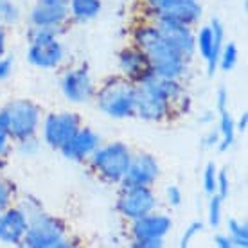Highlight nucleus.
Segmentation results:
<instances>
[{
  "label": "nucleus",
  "instance_id": "obj_17",
  "mask_svg": "<svg viewBox=\"0 0 248 248\" xmlns=\"http://www.w3.org/2000/svg\"><path fill=\"white\" fill-rule=\"evenodd\" d=\"M119 65H121L123 74L130 81H137V83H140L142 79L153 74V68H151V63H149L146 52L139 47L123 50V54L119 58Z\"/></svg>",
  "mask_w": 248,
  "mask_h": 248
},
{
  "label": "nucleus",
  "instance_id": "obj_6",
  "mask_svg": "<svg viewBox=\"0 0 248 248\" xmlns=\"http://www.w3.org/2000/svg\"><path fill=\"white\" fill-rule=\"evenodd\" d=\"M2 113L6 119L9 137L16 140H24L36 133V128L40 124V110L34 103L27 99L13 101L6 106V110H2Z\"/></svg>",
  "mask_w": 248,
  "mask_h": 248
},
{
  "label": "nucleus",
  "instance_id": "obj_3",
  "mask_svg": "<svg viewBox=\"0 0 248 248\" xmlns=\"http://www.w3.org/2000/svg\"><path fill=\"white\" fill-rule=\"evenodd\" d=\"M29 227L24 236V245L31 248H63L70 247L65 236V227L60 219L36 211L27 216Z\"/></svg>",
  "mask_w": 248,
  "mask_h": 248
},
{
  "label": "nucleus",
  "instance_id": "obj_32",
  "mask_svg": "<svg viewBox=\"0 0 248 248\" xmlns=\"http://www.w3.org/2000/svg\"><path fill=\"white\" fill-rule=\"evenodd\" d=\"M11 70H13L11 60H9V58H6V60H2V58H0V81L7 79V78L11 76Z\"/></svg>",
  "mask_w": 248,
  "mask_h": 248
},
{
  "label": "nucleus",
  "instance_id": "obj_11",
  "mask_svg": "<svg viewBox=\"0 0 248 248\" xmlns=\"http://www.w3.org/2000/svg\"><path fill=\"white\" fill-rule=\"evenodd\" d=\"M155 25L164 36V40L169 45H173L184 58H191L194 54L196 45H194V36H192L189 25L176 22L173 18H164V16H156Z\"/></svg>",
  "mask_w": 248,
  "mask_h": 248
},
{
  "label": "nucleus",
  "instance_id": "obj_30",
  "mask_svg": "<svg viewBox=\"0 0 248 248\" xmlns=\"http://www.w3.org/2000/svg\"><path fill=\"white\" fill-rule=\"evenodd\" d=\"M11 194H13L11 186H9L6 180H2V178H0V212L6 211L7 207H9Z\"/></svg>",
  "mask_w": 248,
  "mask_h": 248
},
{
  "label": "nucleus",
  "instance_id": "obj_8",
  "mask_svg": "<svg viewBox=\"0 0 248 248\" xmlns=\"http://www.w3.org/2000/svg\"><path fill=\"white\" fill-rule=\"evenodd\" d=\"M156 207V198L149 187L137 186V187H124L123 194L119 196L117 209L123 216L130 219H139L153 212Z\"/></svg>",
  "mask_w": 248,
  "mask_h": 248
},
{
  "label": "nucleus",
  "instance_id": "obj_27",
  "mask_svg": "<svg viewBox=\"0 0 248 248\" xmlns=\"http://www.w3.org/2000/svg\"><path fill=\"white\" fill-rule=\"evenodd\" d=\"M7 149H9V131H7L4 113L0 112V158H4Z\"/></svg>",
  "mask_w": 248,
  "mask_h": 248
},
{
  "label": "nucleus",
  "instance_id": "obj_25",
  "mask_svg": "<svg viewBox=\"0 0 248 248\" xmlns=\"http://www.w3.org/2000/svg\"><path fill=\"white\" fill-rule=\"evenodd\" d=\"M0 18L4 22H16L18 20V7L11 0H0Z\"/></svg>",
  "mask_w": 248,
  "mask_h": 248
},
{
  "label": "nucleus",
  "instance_id": "obj_33",
  "mask_svg": "<svg viewBox=\"0 0 248 248\" xmlns=\"http://www.w3.org/2000/svg\"><path fill=\"white\" fill-rule=\"evenodd\" d=\"M227 103H229V93H227L225 88H219V90H217V108H219V110L227 108Z\"/></svg>",
  "mask_w": 248,
  "mask_h": 248
},
{
  "label": "nucleus",
  "instance_id": "obj_22",
  "mask_svg": "<svg viewBox=\"0 0 248 248\" xmlns=\"http://www.w3.org/2000/svg\"><path fill=\"white\" fill-rule=\"evenodd\" d=\"M229 237L236 247H248V227L237 219H229Z\"/></svg>",
  "mask_w": 248,
  "mask_h": 248
},
{
  "label": "nucleus",
  "instance_id": "obj_12",
  "mask_svg": "<svg viewBox=\"0 0 248 248\" xmlns=\"http://www.w3.org/2000/svg\"><path fill=\"white\" fill-rule=\"evenodd\" d=\"M194 45L209 65V74H214L219 52L223 49V25L219 24V20H212L209 27H203L198 32V36L194 38Z\"/></svg>",
  "mask_w": 248,
  "mask_h": 248
},
{
  "label": "nucleus",
  "instance_id": "obj_29",
  "mask_svg": "<svg viewBox=\"0 0 248 248\" xmlns=\"http://www.w3.org/2000/svg\"><path fill=\"white\" fill-rule=\"evenodd\" d=\"M202 229H203V225L200 223V221H194V223L189 225V229H186V232H184V236H182V241H180V247H189L191 245V241L196 237V234H200L202 232Z\"/></svg>",
  "mask_w": 248,
  "mask_h": 248
},
{
  "label": "nucleus",
  "instance_id": "obj_20",
  "mask_svg": "<svg viewBox=\"0 0 248 248\" xmlns=\"http://www.w3.org/2000/svg\"><path fill=\"white\" fill-rule=\"evenodd\" d=\"M68 11L79 22H88L101 13V0H68Z\"/></svg>",
  "mask_w": 248,
  "mask_h": 248
},
{
  "label": "nucleus",
  "instance_id": "obj_9",
  "mask_svg": "<svg viewBox=\"0 0 248 248\" xmlns=\"http://www.w3.org/2000/svg\"><path fill=\"white\" fill-rule=\"evenodd\" d=\"M148 6L156 16L173 18L186 25L198 22L202 16L198 0H148Z\"/></svg>",
  "mask_w": 248,
  "mask_h": 248
},
{
  "label": "nucleus",
  "instance_id": "obj_28",
  "mask_svg": "<svg viewBox=\"0 0 248 248\" xmlns=\"http://www.w3.org/2000/svg\"><path fill=\"white\" fill-rule=\"evenodd\" d=\"M229 191H230L229 176H227L225 171H221V173H217V178H216V194L221 200H225L229 196Z\"/></svg>",
  "mask_w": 248,
  "mask_h": 248
},
{
  "label": "nucleus",
  "instance_id": "obj_18",
  "mask_svg": "<svg viewBox=\"0 0 248 248\" xmlns=\"http://www.w3.org/2000/svg\"><path fill=\"white\" fill-rule=\"evenodd\" d=\"M97 148H99V137L88 128H83V130L79 128L74 137L62 148V153L68 160H83L92 155Z\"/></svg>",
  "mask_w": 248,
  "mask_h": 248
},
{
  "label": "nucleus",
  "instance_id": "obj_39",
  "mask_svg": "<svg viewBox=\"0 0 248 248\" xmlns=\"http://www.w3.org/2000/svg\"><path fill=\"white\" fill-rule=\"evenodd\" d=\"M247 121H248V115H247V113H243L241 119H239V124H237V130H239V131L247 130Z\"/></svg>",
  "mask_w": 248,
  "mask_h": 248
},
{
  "label": "nucleus",
  "instance_id": "obj_38",
  "mask_svg": "<svg viewBox=\"0 0 248 248\" xmlns=\"http://www.w3.org/2000/svg\"><path fill=\"white\" fill-rule=\"evenodd\" d=\"M4 52H6V32L0 27V58L4 56Z\"/></svg>",
  "mask_w": 248,
  "mask_h": 248
},
{
  "label": "nucleus",
  "instance_id": "obj_31",
  "mask_svg": "<svg viewBox=\"0 0 248 248\" xmlns=\"http://www.w3.org/2000/svg\"><path fill=\"white\" fill-rule=\"evenodd\" d=\"M168 200L169 203L173 205V207H178V205L182 203V191L178 189V187H169L168 189Z\"/></svg>",
  "mask_w": 248,
  "mask_h": 248
},
{
  "label": "nucleus",
  "instance_id": "obj_24",
  "mask_svg": "<svg viewBox=\"0 0 248 248\" xmlns=\"http://www.w3.org/2000/svg\"><path fill=\"white\" fill-rule=\"evenodd\" d=\"M221 203H223V200L219 198L217 194H214L211 203H209V223L212 227H217L219 221H221Z\"/></svg>",
  "mask_w": 248,
  "mask_h": 248
},
{
  "label": "nucleus",
  "instance_id": "obj_10",
  "mask_svg": "<svg viewBox=\"0 0 248 248\" xmlns=\"http://www.w3.org/2000/svg\"><path fill=\"white\" fill-rule=\"evenodd\" d=\"M79 130V119L74 113H52L44 123V139L50 148L62 149Z\"/></svg>",
  "mask_w": 248,
  "mask_h": 248
},
{
  "label": "nucleus",
  "instance_id": "obj_21",
  "mask_svg": "<svg viewBox=\"0 0 248 248\" xmlns=\"http://www.w3.org/2000/svg\"><path fill=\"white\" fill-rule=\"evenodd\" d=\"M234 137H236V126L234 121L230 117L227 108L219 110V149L225 151L234 144Z\"/></svg>",
  "mask_w": 248,
  "mask_h": 248
},
{
  "label": "nucleus",
  "instance_id": "obj_34",
  "mask_svg": "<svg viewBox=\"0 0 248 248\" xmlns=\"http://www.w3.org/2000/svg\"><path fill=\"white\" fill-rule=\"evenodd\" d=\"M214 243H216V245L219 248H230V247H234V245H232V241H230V237L229 236H221V234H219V236H216Z\"/></svg>",
  "mask_w": 248,
  "mask_h": 248
},
{
  "label": "nucleus",
  "instance_id": "obj_5",
  "mask_svg": "<svg viewBox=\"0 0 248 248\" xmlns=\"http://www.w3.org/2000/svg\"><path fill=\"white\" fill-rule=\"evenodd\" d=\"M131 153L121 142L97 148L92 153V166L108 182H121L130 168Z\"/></svg>",
  "mask_w": 248,
  "mask_h": 248
},
{
  "label": "nucleus",
  "instance_id": "obj_37",
  "mask_svg": "<svg viewBox=\"0 0 248 248\" xmlns=\"http://www.w3.org/2000/svg\"><path fill=\"white\" fill-rule=\"evenodd\" d=\"M40 4H47V6H68V0H40Z\"/></svg>",
  "mask_w": 248,
  "mask_h": 248
},
{
  "label": "nucleus",
  "instance_id": "obj_2",
  "mask_svg": "<svg viewBox=\"0 0 248 248\" xmlns=\"http://www.w3.org/2000/svg\"><path fill=\"white\" fill-rule=\"evenodd\" d=\"M180 93L176 79L151 74L135 87V112L146 121H160L169 113L171 101L178 99Z\"/></svg>",
  "mask_w": 248,
  "mask_h": 248
},
{
  "label": "nucleus",
  "instance_id": "obj_14",
  "mask_svg": "<svg viewBox=\"0 0 248 248\" xmlns=\"http://www.w3.org/2000/svg\"><path fill=\"white\" fill-rule=\"evenodd\" d=\"M156 176H158V164L155 158L151 155H139L135 158L131 156L130 168L121 182L124 187H149L156 180Z\"/></svg>",
  "mask_w": 248,
  "mask_h": 248
},
{
  "label": "nucleus",
  "instance_id": "obj_36",
  "mask_svg": "<svg viewBox=\"0 0 248 248\" xmlns=\"http://www.w3.org/2000/svg\"><path fill=\"white\" fill-rule=\"evenodd\" d=\"M219 142V131L217 133H209L205 139V146H216Z\"/></svg>",
  "mask_w": 248,
  "mask_h": 248
},
{
  "label": "nucleus",
  "instance_id": "obj_16",
  "mask_svg": "<svg viewBox=\"0 0 248 248\" xmlns=\"http://www.w3.org/2000/svg\"><path fill=\"white\" fill-rule=\"evenodd\" d=\"M62 90L65 97L72 103H87L93 95L92 79L85 68H74L63 76Z\"/></svg>",
  "mask_w": 248,
  "mask_h": 248
},
{
  "label": "nucleus",
  "instance_id": "obj_15",
  "mask_svg": "<svg viewBox=\"0 0 248 248\" xmlns=\"http://www.w3.org/2000/svg\"><path fill=\"white\" fill-rule=\"evenodd\" d=\"M29 227V219L22 209H6L0 212V241L6 245H18Z\"/></svg>",
  "mask_w": 248,
  "mask_h": 248
},
{
  "label": "nucleus",
  "instance_id": "obj_35",
  "mask_svg": "<svg viewBox=\"0 0 248 248\" xmlns=\"http://www.w3.org/2000/svg\"><path fill=\"white\" fill-rule=\"evenodd\" d=\"M133 247H137V248H158V247H162V241H133Z\"/></svg>",
  "mask_w": 248,
  "mask_h": 248
},
{
  "label": "nucleus",
  "instance_id": "obj_1",
  "mask_svg": "<svg viewBox=\"0 0 248 248\" xmlns=\"http://www.w3.org/2000/svg\"><path fill=\"white\" fill-rule=\"evenodd\" d=\"M135 44L140 50L146 52L153 74L158 78H168V79H178L186 72V60L174 49L173 45H169L160 31L156 29V25H140L135 31Z\"/></svg>",
  "mask_w": 248,
  "mask_h": 248
},
{
  "label": "nucleus",
  "instance_id": "obj_26",
  "mask_svg": "<svg viewBox=\"0 0 248 248\" xmlns=\"http://www.w3.org/2000/svg\"><path fill=\"white\" fill-rule=\"evenodd\" d=\"M216 178H217V171L214 164H209L203 171V186L205 191L209 194H214L216 192Z\"/></svg>",
  "mask_w": 248,
  "mask_h": 248
},
{
  "label": "nucleus",
  "instance_id": "obj_13",
  "mask_svg": "<svg viewBox=\"0 0 248 248\" xmlns=\"http://www.w3.org/2000/svg\"><path fill=\"white\" fill-rule=\"evenodd\" d=\"M133 221V241H162L173 227L171 217L153 212Z\"/></svg>",
  "mask_w": 248,
  "mask_h": 248
},
{
  "label": "nucleus",
  "instance_id": "obj_23",
  "mask_svg": "<svg viewBox=\"0 0 248 248\" xmlns=\"http://www.w3.org/2000/svg\"><path fill=\"white\" fill-rule=\"evenodd\" d=\"M237 63V47L234 44H229L225 45L221 52H219V60H217V65L223 68V70H232V68L236 67Z\"/></svg>",
  "mask_w": 248,
  "mask_h": 248
},
{
  "label": "nucleus",
  "instance_id": "obj_7",
  "mask_svg": "<svg viewBox=\"0 0 248 248\" xmlns=\"http://www.w3.org/2000/svg\"><path fill=\"white\" fill-rule=\"evenodd\" d=\"M27 58L34 67L40 68H54L62 63L63 47L58 42L54 29H45V27L32 29Z\"/></svg>",
  "mask_w": 248,
  "mask_h": 248
},
{
  "label": "nucleus",
  "instance_id": "obj_4",
  "mask_svg": "<svg viewBox=\"0 0 248 248\" xmlns=\"http://www.w3.org/2000/svg\"><path fill=\"white\" fill-rule=\"evenodd\" d=\"M97 103L110 117H128L135 112V85L130 79H110L101 88Z\"/></svg>",
  "mask_w": 248,
  "mask_h": 248
},
{
  "label": "nucleus",
  "instance_id": "obj_19",
  "mask_svg": "<svg viewBox=\"0 0 248 248\" xmlns=\"http://www.w3.org/2000/svg\"><path fill=\"white\" fill-rule=\"evenodd\" d=\"M68 18L67 6H47L38 4L31 13V22L34 27H45V29H56Z\"/></svg>",
  "mask_w": 248,
  "mask_h": 248
}]
</instances>
